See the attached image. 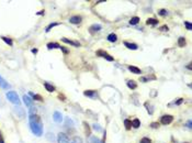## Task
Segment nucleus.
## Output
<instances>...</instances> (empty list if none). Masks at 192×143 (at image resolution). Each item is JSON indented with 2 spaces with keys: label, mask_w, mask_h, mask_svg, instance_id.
Wrapping results in <instances>:
<instances>
[{
  "label": "nucleus",
  "mask_w": 192,
  "mask_h": 143,
  "mask_svg": "<svg viewBox=\"0 0 192 143\" xmlns=\"http://www.w3.org/2000/svg\"><path fill=\"white\" fill-rule=\"evenodd\" d=\"M30 121V128L31 131L35 134L36 136H41L43 134V123L42 120L40 118V116L37 114H31L29 118Z\"/></svg>",
  "instance_id": "1"
},
{
  "label": "nucleus",
  "mask_w": 192,
  "mask_h": 143,
  "mask_svg": "<svg viewBox=\"0 0 192 143\" xmlns=\"http://www.w3.org/2000/svg\"><path fill=\"white\" fill-rule=\"evenodd\" d=\"M6 97H7V99L10 101V102H12L14 105H20V99H19V96H18V94L15 93V92H7L6 94Z\"/></svg>",
  "instance_id": "2"
},
{
  "label": "nucleus",
  "mask_w": 192,
  "mask_h": 143,
  "mask_svg": "<svg viewBox=\"0 0 192 143\" xmlns=\"http://www.w3.org/2000/svg\"><path fill=\"white\" fill-rule=\"evenodd\" d=\"M97 55H98V56L103 57V58H106V59H107V61H109V62H112V61H113V57L111 56L110 54H108L107 52H104L103 50L97 51Z\"/></svg>",
  "instance_id": "3"
},
{
  "label": "nucleus",
  "mask_w": 192,
  "mask_h": 143,
  "mask_svg": "<svg viewBox=\"0 0 192 143\" xmlns=\"http://www.w3.org/2000/svg\"><path fill=\"white\" fill-rule=\"evenodd\" d=\"M57 142L58 143H70V141H69L68 136H66L65 133L60 132V133H58V136H57Z\"/></svg>",
  "instance_id": "4"
},
{
  "label": "nucleus",
  "mask_w": 192,
  "mask_h": 143,
  "mask_svg": "<svg viewBox=\"0 0 192 143\" xmlns=\"http://www.w3.org/2000/svg\"><path fill=\"white\" fill-rule=\"evenodd\" d=\"M172 120H173V117H172L171 114H165V116H163V117H161L160 122H161L163 124H165V126H167V124L171 123V122H172Z\"/></svg>",
  "instance_id": "5"
},
{
  "label": "nucleus",
  "mask_w": 192,
  "mask_h": 143,
  "mask_svg": "<svg viewBox=\"0 0 192 143\" xmlns=\"http://www.w3.org/2000/svg\"><path fill=\"white\" fill-rule=\"evenodd\" d=\"M53 120L56 122V123H60V122L63 121V114H60V112H58V111H54V114H53Z\"/></svg>",
  "instance_id": "6"
},
{
  "label": "nucleus",
  "mask_w": 192,
  "mask_h": 143,
  "mask_svg": "<svg viewBox=\"0 0 192 143\" xmlns=\"http://www.w3.org/2000/svg\"><path fill=\"white\" fill-rule=\"evenodd\" d=\"M23 101H24V104H25L28 107H32V106H33V101H34V100L32 99V98H30V96L24 95V96H23Z\"/></svg>",
  "instance_id": "7"
},
{
  "label": "nucleus",
  "mask_w": 192,
  "mask_h": 143,
  "mask_svg": "<svg viewBox=\"0 0 192 143\" xmlns=\"http://www.w3.org/2000/svg\"><path fill=\"white\" fill-rule=\"evenodd\" d=\"M62 41L67 44H70V45H74V46H80V43L77 42V41H72V40H69L67 37H62Z\"/></svg>",
  "instance_id": "8"
},
{
  "label": "nucleus",
  "mask_w": 192,
  "mask_h": 143,
  "mask_svg": "<svg viewBox=\"0 0 192 143\" xmlns=\"http://www.w3.org/2000/svg\"><path fill=\"white\" fill-rule=\"evenodd\" d=\"M0 87L3 88V89H9V88H10L9 83H7V80L3 78V77H1V76H0Z\"/></svg>",
  "instance_id": "9"
},
{
  "label": "nucleus",
  "mask_w": 192,
  "mask_h": 143,
  "mask_svg": "<svg viewBox=\"0 0 192 143\" xmlns=\"http://www.w3.org/2000/svg\"><path fill=\"white\" fill-rule=\"evenodd\" d=\"M69 22L72 23V24H79V23L81 22V17H79V15H74V17H70Z\"/></svg>",
  "instance_id": "10"
},
{
  "label": "nucleus",
  "mask_w": 192,
  "mask_h": 143,
  "mask_svg": "<svg viewBox=\"0 0 192 143\" xmlns=\"http://www.w3.org/2000/svg\"><path fill=\"white\" fill-rule=\"evenodd\" d=\"M101 28H102V27H101V24H97V23H96V24H92V25L89 28V30H90V32H91V33H94V32H98V31H100Z\"/></svg>",
  "instance_id": "11"
},
{
  "label": "nucleus",
  "mask_w": 192,
  "mask_h": 143,
  "mask_svg": "<svg viewBox=\"0 0 192 143\" xmlns=\"http://www.w3.org/2000/svg\"><path fill=\"white\" fill-rule=\"evenodd\" d=\"M124 45L128 47V49H130V50H133L135 51L138 49V46H137V44H135V43H130V42H124Z\"/></svg>",
  "instance_id": "12"
},
{
  "label": "nucleus",
  "mask_w": 192,
  "mask_h": 143,
  "mask_svg": "<svg viewBox=\"0 0 192 143\" xmlns=\"http://www.w3.org/2000/svg\"><path fill=\"white\" fill-rule=\"evenodd\" d=\"M84 95L88 96V97H91V98H94V97H97V92L96 90H85Z\"/></svg>",
  "instance_id": "13"
},
{
  "label": "nucleus",
  "mask_w": 192,
  "mask_h": 143,
  "mask_svg": "<svg viewBox=\"0 0 192 143\" xmlns=\"http://www.w3.org/2000/svg\"><path fill=\"white\" fill-rule=\"evenodd\" d=\"M44 87H45V89H46L48 93L55 92V87H54L53 85H50V83H44Z\"/></svg>",
  "instance_id": "14"
},
{
  "label": "nucleus",
  "mask_w": 192,
  "mask_h": 143,
  "mask_svg": "<svg viewBox=\"0 0 192 143\" xmlns=\"http://www.w3.org/2000/svg\"><path fill=\"white\" fill-rule=\"evenodd\" d=\"M84 126H85V133L87 136H90L91 134V129H90V126L88 124V122H84Z\"/></svg>",
  "instance_id": "15"
},
{
  "label": "nucleus",
  "mask_w": 192,
  "mask_h": 143,
  "mask_svg": "<svg viewBox=\"0 0 192 143\" xmlns=\"http://www.w3.org/2000/svg\"><path fill=\"white\" fill-rule=\"evenodd\" d=\"M128 71H131L132 73H134V74H137V75H138V74H142L141 69L137 68L136 66H131V65H130V66H128Z\"/></svg>",
  "instance_id": "16"
},
{
  "label": "nucleus",
  "mask_w": 192,
  "mask_h": 143,
  "mask_svg": "<svg viewBox=\"0 0 192 143\" xmlns=\"http://www.w3.org/2000/svg\"><path fill=\"white\" fill-rule=\"evenodd\" d=\"M60 47H62V46H60L58 43L52 42V43H48V44H47V49H48V50H53V49H60Z\"/></svg>",
  "instance_id": "17"
},
{
  "label": "nucleus",
  "mask_w": 192,
  "mask_h": 143,
  "mask_svg": "<svg viewBox=\"0 0 192 143\" xmlns=\"http://www.w3.org/2000/svg\"><path fill=\"white\" fill-rule=\"evenodd\" d=\"M29 95L33 97V100H37V101H41V102H42V101H44V99H43V97L41 96V95H37V94H35V95H34V94H32V93H30Z\"/></svg>",
  "instance_id": "18"
},
{
  "label": "nucleus",
  "mask_w": 192,
  "mask_h": 143,
  "mask_svg": "<svg viewBox=\"0 0 192 143\" xmlns=\"http://www.w3.org/2000/svg\"><path fill=\"white\" fill-rule=\"evenodd\" d=\"M126 85H128V87L130 89H136V87H137V85H136V83L134 80H128Z\"/></svg>",
  "instance_id": "19"
},
{
  "label": "nucleus",
  "mask_w": 192,
  "mask_h": 143,
  "mask_svg": "<svg viewBox=\"0 0 192 143\" xmlns=\"http://www.w3.org/2000/svg\"><path fill=\"white\" fill-rule=\"evenodd\" d=\"M0 39H1L3 42L7 43L8 45H10V46H12V45H13V42H12V40H11L10 37H7V36H1Z\"/></svg>",
  "instance_id": "20"
},
{
  "label": "nucleus",
  "mask_w": 192,
  "mask_h": 143,
  "mask_svg": "<svg viewBox=\"0 0 192 143\" xmlns=\"http://www.w3.org/2000/svg\"><path fill=\"white\" fill-rule=\"evenodd\" d=\"M108 41L109 42H116V40H118V36L116 34H114V33H111V34H109L108 35Z\"/></svg>",
  "instance_id": "21"
},
{
  "label": "nucleus",
  "mask_w": 192,
  "mask_h": 143,
  "mask_svg": "<svg viewBox=\"0 0 192 143\" xmlns=\"http://www.w3.org/2000/svg\"><path fill=\"white\" fill-rule=\"evenodd\" d=\"M146 24H148V25H156V24H158V21H157L156 19H154V18H149V19H147Z\"/></svg>",
  "instance_id": "22"
},
{
  "label": "nucleus",
  "mask_w": 192,
  "mask_h": 143,
  "mask_svg": "<svg viewBox=\"0 0 192 143\" xmlns=\"http://www.w3.org/2000/svg\"><path fill=\"white\" fill-rule=\"evenodd\" d=\"M185 37H182V36H181V37H179L178 39V45L179 46H180V47H183V46H185Z\"/></svg>",
  "instance_id": "23"
},
{
  "label": "nucleus",
  "mask_w": 192,
  "mask_h": 143,
  "mask_svg": "<svg viewBox=\"0 0 192 143\" xmlns=\"http://www.w3.org/2000/svg\"><path fill=\"white\" fill-rule=\"evenodd\" d=\"M140 22V18L138 17H133L131 20H130V24H132V25H135Z\"/></svg>",
  "instance_id": "24"
},
{
  "label": "nucleus",
  "mask_w": 192,
  "mask_h": 143,
  "mask_svg": "<svg viewBox=\"0 0 192 143\" xmlns=\"http://www.w3.org/2000/svg\"><path fill=\"white\" fill-rule=\"evenodd\" d=\"M140 126H141V122H140L138 119H134V120L132 121V127H133V128L137 129V128H140Z\"/></svg>",
  "instance_id": "25"
},
{
  "label": "nucleus",
  "mask_w": 192,
  "mask_h": 143,
  "mask_svg": "<svg viewBox=\"0 0 192 143\" xmlns=\"http://www.w3.org/2000/svg\"><path fill=\"white\" fill-rule=\"evenodd\" d=\"M59 23H57V22H54V23H50V24H48L47 27H46V29H45V32H50V29L54 28V27H56V25H58Z\"/></svg>",
  "instance_id": "26"
},
{
  "label": "nucleus",
  "mask_w": 192,
  "mask_h": 143,
  "mask_svg": "<svg viewBox=\"0 0 192 143\" xmlns=\"http://www.w3.org/2000/svg\"><path fill=\"white\" fill-rule=\"evenodd\" d=\"M124 124H125V129H126V130H130V129L132 128V121H130L128 119H125V120H124Z\"/></svg>",
  "instance_id": "27"
},
{
  "label": "nucleus",
  "mask_w": 192,
  "mask_h": 143,
  "mask_svg": "<svg viewBox=\"0 0 192 143\" xmlns=\"http://www.w3.org/2000/svg\"><path fill=\"white\" fill-rule=\"evenodd\" d=\"M46 138H47V139L50 140V142H54V141H55V138H54V134H52L50 132H48V133L46 134Z\"/></svg>",
  "instance_id": "28"
},
{
  "label": "nucleus",
  "mask_w": 192,
  "mask_h": 143,
  "mask_svg": "<svg viewBox=\"0 0 192 143\" xmlns=\"http://www.w3.org/2000/svg\"><path fill=\"white\" fill-rule=\"evenodd\" d=\"M91 143H104V141H101L97 136H93V138H91Z\"/></svg>",
  "instance_id": "29"
},
{
  "label": "nucleus",
  "mask_w": 192,
  "mask_h": 143,
  "mask_svg": "<svg viewBox=\"0 0 192 143\" xmlns=\"http://www.w3.org/2000/svg\"><path fill=\"white\" fill-rule=\"evenodd\" d=\"M185 27L187 28V30H192V24L190 23V22H188V21H185Z\"/></svg>",
  "instance_id": "30"
},
{
  "label": "nucleus",
  "mask_w": 192,
  "mask_h": 143,
  "mask_svg": "<svg viewBox=\"0 0 192 143\" xmlns=\"http://www.w3.org/2000/svg\"><path fill=\"white\" fill-rule=\"evenodd\" d=\"M141 143H150V139L149 138H143L141 140Z\"/></svg>",
  "instance_id": "31"
},
{
  "label": "nucleus",
  "mask_w": 192,
  "mask_h": 143,
  "mask_svg": "<svg viewBox=\"0 0 192 143\" xmlns=\"http://www.w3.org/2000/svg\"><path fill=\"white\" fill-rule=\"evenodd\" d=\"M150 127L154 129H156L159 127V123H158V122H153V123H150Z\"/></svg>",
  "instance_id": "32"
},
{
  "label": "nucleus",
  "mask_w": 192,
  "mask_h": 143,
  "mask_svg": "<svg viewBox=\"0 0 192 143\" xmlns=\"http://www.w3.org/2000/svg\"><path fill=\"white\" fill-rule=\"evenodd\" d=\"M158 13L160 14V15H166V14H167V10H165V9H160Z\"/></svg>",
  "instance_id": "33"
},
{
  "label": "nucleus",
  "mask_w": 192,
  "mask_h": 143,
  "mask_svg": "<svg viewBox=\"0 0 192 143\" xmlns=\"http://www.w3.org/2000/svg\"><path fill=\"white\" fill-rule=\"evenodd\" d=\"M92 127H93V129H94L96 131H101V128H100V126H99V124H97V123H94V124H93Z\"/></svg>",
  "instance_id": "34"
},
{
  "label": "nucleus",
  "mask_w": 192,
  "mask_h": 143,
  "mask_svg": "<svg viewBox=\"0 0 192 143\" xmlns=\"http://www.w3.org/2000/svg\"><path fill=\"white\" fill-rule=\"evenodd\" d=\"M182 102H183V98H179L177 101H175V104H176V105H181Z\"/></svg>",
  "instance_id": "35"
},
{
  "label": "nucleus",
  "mask_w": 192,
  "mask_h": 143,
  "mask_svg": "<svg viewBox=\"0 0 192 143\" xmlns=\"http://www.w3.org/2000/svg\"><path fill=\"white\" fill-rule=\"evenodd\" d=\"M159 30H160V31H168V27H167V25H163V27L159 28Z\"/></svg>",
  "instance_id": "36"
},
{
  "label": "nucleus",
  "mask_w": 192,
  "mask_h": 143,
  "mask_svg": "<svg viewBox=\"0 0 192 143\" xmlns=\"http://www.w3.org/2000/svg\"><path fill=\"white\" fill-rule=\"evenodd\" d=\"M58 98H59L60 100L63 99V101H65V96H64V95H60V94H59V95H58Z\"/></svg>",
  "instance_id": "37"
},
{
  "label": "nucleus",
  "mask_w": 192,
  "mask_h": 143,
  "mask_svg": "<svg viewBox=\"0 0 192 143\" xmlns=\"http://www.w3.org/2000/svg\"><path fill=\"white\" fill-rule=\"evenodd\" d=\"M187 127H188V128L189 129H191L192 127H191V120H189V121L187 122Z\"/></svg>",
  "instance_id": "38"
},
{
  "label": "nucleus",
  "mask_w": 192,
  "mask_h": 143,
  "mask_svg": "<svg viewBox=\"0 0 192 143\" xmlns=\"http://www.w3.org/2000/svg\"><path fill=\"white\" fill-rule=\"evenodd\" d=\"M0 143H5V140H3V136H2V134L0 133Z\"/></svg>",
  "instance_id": "39"
},
{
  "label": "nucleus",
  "mask_w": 192,
  "mask_h": 143,
  "mask_svg": "<svg viewBox=\"0 0 192 143\" xmlns=\"http://www.w3.org/2000/svg\"><path fill=\"white\" fill-rule=\"evenodd\" d=\"M37 52H39V50H37V49H33V50H32V53H33V54H36Z\"/></svg>",
  "instance_id": "40"
},
{
  "label": "nucleus",
  "mask_w": 192,
  "mask_h": 143,
  "mask_svg": "<svg viewBox=\"0 0 192 143\" xmlns=\"http://www.w3.org/2000/svg\"><path fill=\"white\" fill-rule=\"evenodd\" d=\"M60 50H63V51H64V53H65V54H67V53H68V51L66 50V49H64V47H63V46H62V47H60Z\"/></svg>",
  "instance_id": "41"
},
{
  "label": "nucleus",
  "mask_w": 192,
  "mask_h": 143,
  "mask_svg": "<svg viewBox=\"0 0 192 143\" xmlns=\"http://www.w3.org/2000/svg\"><path fill=\"white\" fill-rule=\"evenodd\" d=\"M44 12H45L44 10H41L40 12H37V14H39V15H42V14H44Z\"/></svg>",
  "instance_id": "42"
},
{
  "label": "nucleus",
  "mask_w": 192,
  "mask_h": 143,
  "mask_svg": "<svg viewBox=\"0 0 192 143\" xmlns=\"http://www.w3.org/2000/svg\"><path fill=\"white\" fill-rule=\"evenodd\" d=\"M187 67H188L189 69H191V68H192V67H191V63H190V64H188V66H187Z\"/></svg>",
  "instance_id": "43"
}]
</instances>
